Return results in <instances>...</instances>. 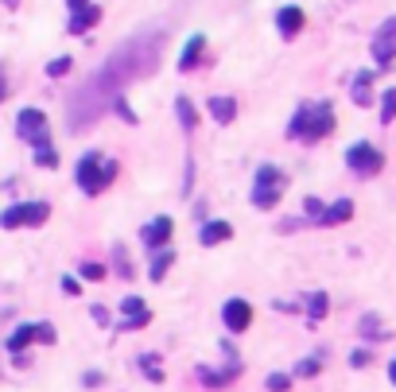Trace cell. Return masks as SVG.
Returning <instances> with one entry per match:
<instances>
[{
	"label": "cell",
	"mask_w": 396,
	"mask_h": 392,
	"mask_svg": "<svg viewBox=\"0 0 396 392\" xmlns=\"http://www.w3.org/2000/svg\"><path fill=\"white\" fill-rule=\"evenodd\" d=\"M206 109H210V116L218 124H229L237 116V102H233V97H210V105H206Z\"/></svg>",
	"instance_id": "obj_16"
},
{
	"label": "cell",
	"mask_w": 396,
	"mask_h": 392,
	"mask_svg": "<svg viewBox=\"0 0 396 392\" xmlns=\"http://www.w3.org/2000/svg\"><path fill=\"white\" fill-rule=\"evenodd\" d=\"M381 121L385 124L396 121V89H385V97H381Z\"/></svg>",
	"instance_id": "obj_25"
},
{
	"label": "cell",
	"mask_w": 396,
	"mask_h": 392,
	"mask_svg": "<svg viewBox=\"0 0 396 392\" xmlns=\"http://www.w3.org/2000/svg\"><path fill=\"white\" fill-rule=\"evenodd\" d=\"M303 20H307V16H303V8H295V4L280 8V12H276V28H280V36H284V39L299 36V31H303Z\"/></svg>",
	"instance_id": "obj_13"
},
{
	"label": "cell",
	"mask_w": 396,
	"mask_h": 392,
	"mask_svg": "<svg viewBox=\"0 0 396 392\" xmlns=\"http://www.w3.org/2000/svg\"><path fill=\"white\" fill-rule=\"evenodd\" d=\"M284 187H287L284 171L264 163L257 171V183H253V206H257V210H272V206L280 202V195H284Z\"/></svg>",
	"instance_id": "obj_5"
},
{
	"label": "cell",
	"mask_w": 396,
	"mask_h": 392,
	"mask_svg": "<svg viewBox=\"0 0 396 392\" xmlns=\"http://www.w3.org/2000/svg\"><path fill=\"white\" fill-rule=\"evenodd\" d=\"M264 385H268L272 392H287V388H292V377H287V373H268Z\"/></svg>",
	"instance_id": "obj_28"
},
{
	"label": "cell",
	"mask_w": 396,
	"mask_h": 392,
	"mask_svg": "<svg viewBox=\"0 0 396 392\" xmlns=\"http://www.w3.org/2000/svg\"><path fill=\"white\" fill-rule=\"evenodd\" d=\"M233 237V229H229V222H206L202 225V245H221V241Z\"/></svg>",
	"instance_id": "obj_19"
},
{
	"label": "cell",
	"mask_w": 396,
	"mask_h": 392,
	"mask_svg": "<svg viewBox=\"0 0 396 392\" xmlns=\"http://www.w3.org/2000/svg\"><path fill=\"white\" fill-rule=\"evenodd\" d=\"M346 163H350L353 175L369 179V175H377V171L385 168V156H381V148H373V144H365V140H358V144L346 148Z\"/></svg>",
	"instance_id": "obj_6"
},
{
	"label": "cell",
	"mask_w": 396,
	"mask_h": 392,
	"mask_svg": "<svg viewBox=\"0 0 396 392\" xmlns=\"http://www.w3.org/2000/svg\"><path fill=\"white\" fill-rule=\"evenodd\" d=\"M323 210H326V206H323V202H319V198H311V195H307V198H303V214H307V218H311V222H323Z\"/></svg>",
	"instance_id": "obj_27"
},
{
	"label": "cell",
	"mask_w": 396,
	"mask_h": 392,
	"mask_svg": "<svg viewBox=\"0 0 396 392\" xmlns=\"http://www.w3.org/2000/svg\"><path fill=\"white\" fill-rule=\"evenodd\" d=\"M140 373H144V377H152V381H163V369H160V357L144 354V357H140Z\"/></svg>",
	"instance_id": "obj_24"
},
{
	"label": "cell",
	"mask_w": 396,
	"mask_h": 392,
	"mask_svg": "<svg viewBox=\"0 0 396 392\" xmlns=\"http://www.w3.org/2000/svg\"><path fill=\"white\" fill-rule=\"evenodd\" d=\"M171 229H175V225H171V218H155L152 225H144V233H140V237H144L148 249H163V245L171 241Z\"/></svg>",
	"instance_id": "obj_14"
},
{
	"label": "cell",
	"mask_w": 396,
	"mask_h": 392,
	"mask_svg": "<svg viewBox=\"0 0 396 392\" xmlns=\"http://www.w3.org/2000/svg\"><path fill=\"white\" fill-rule=\"evenodd\" d=\"M160 51H163V31H140L125 47H117V51L109 55V62H105L101 70L86 82V89L70 102V132H82L105 109H113V102L125 97L128 82L144 78V74H155Z\"/></svg>",
	"instance_id": "obj_1"
},
{
	"label": "cell",
	"mask_w": 396,
	"mask_h": 392,
	"mask_svg": "<svg viewBox=\"0 0 396 392\" xmlns=\"http://www.w3.org/2000/svg\"><path fill=\"white\" fill-rule=\"evenodd\" d=\"M0 102H4V70H0Z\"/></svg>",
	"instance_id": "obj_34"
},
{
	"label": "cell",
	"mask_w": 396,
	"mask_h": 392,
	"mask_svg": "<svg viewBox=\"0 0 396 392\" xmlns=\"http://www.w3.org/2000/svg\"><path fill=\"white\" fill-rule=\"evenodd\" d=\"M319 369H323V361H319V357H303V361L295 365V377H315Z\"/></svg>",
	"instance_id": "obj_26"
},
{
	"label": "cell",
	"mask_w": 396,
	"mask_h": 392,
	"mask_svg": "<svg viewBox=\"0 0 396 392\" xmlns=\"http://www.w3.org/2000/svg\"><path fill=\"white\" fill-rule=\"evenodd\" d=\"M350 97H353V105H361V109L373 102V70H358V74H353Z\"/></svg>",
	"instance_id": "obj_15"
},
{
	"label": "cell",
	"mask_w": 396,
	"mask_h": 392,
	"mask_svg": "<svg viewBox=\"0 0 396 392\" xmlns=\"http://www.w3.org/2000/svg\"><path fill=\"white\" fill-rule=\"evenodd\" d=\"M389 381H392V385H396V361L389 365Z\"/></svg>",
	"instance_id": "obj_33"
},
{
	"label": "cell",
	"mask_w": 396,
	"mask_h": 392,
	"mask_svg": "<svg viewBox=\"0 0 396 392\" xmlns=\"http://www.w3.org/2000/svg\"><path fill=\"white\" fill-rule=\"evenodd\" d=\"M175 113H179V121H183V129H194V124H198L191 97H179V102H175Z\"/></svg>",
	"instance_id": "obj_23"
},
{
	"label": "cell",
	"mask_w": 396,
	"mask_h": 392,
	"mask_svg": "<svg viewBox=\"0 0 396 392\" xmlns=\"http://www.w3.org/2000/svg\"><path fill=\"white\" fill-rule=\"evenodd\" d=\"M66 70H70V58H66V55L55 58V62H47V74H51V78H62Z\"/></svg>",
	"instance_id": "obj_30"
},
{
	"label": "cell",
	"mask_w": 396,
	"mask_h": 392,
	"mask_svg": "<svg viewBox=\"0 0 396 392\" xmlns=\"http://www.w3.org/2000/svg\"><path fill=\"white\" fill-rule=\"evenodd\" d=\"M171 264H175V253H171V249H163V253L152 261V268H148V276H152V280H163V272H167Z\"/></svg>",
	"instance_id": "obj_22"
},
{
	"label": "cell",
	"mask_w": 396,
	"mask_h": 392,
	"mask_svg": "<svg viewBox=\"0 0 396 392\" xmlns=\"http://www.w3.org/2000/svg\"><path fill=\"white\" fill-rule=\"evenodd\" d=\"M51 218V206L47 202H16L0 214V225L4 229H20V225H43Z\"/></svg>",
	"instance_id": "obj_7"
},
{
	"label": "cell",
	"mask_w": 396,
	"mask_h": 392,
	"mask_svg": "<svg viewBox=\"0 0 396 392\" xmlns=\"http://www.w3.org/2000/svg\"><path fill=\"white\" fill-rule=\"evenodd\" d=\"M16 132L35 148L39 168H59V152L51 148V136H47V116L39 109H20V116H16Z\"/></svg>",
	"instance_id": "obj_3"
},
{
	"label": "cell",
	"mask_w": 396,
	"mask_h": 392,
	"mask_svg": "<svg viewBox=\"0 0 396 392\" xmlns=\"http://www.w3.org/2000/svg\"><path fill=\"white\" fill-rule=\"evenodd\" d=\"M117 175H121V163L101 160V152H86L74 179H78V187L86 190V195H97V190H105L113 179H117Z\"/></svg>",
	"instance_id": "obj_4"
},
{
	"label": "cell",
	"mask_w": 396,
	"mask_h": 392,
	"mask_svg": "<svg viewBox=\"0 0 396 392\" xmlns=\"http://www.w3.org/2000/svg\"><path fill=\"white\" fill-rule=\"evenodd\" d=\"M326 307H330L326 291H311V295H307V319H311V322H319V319L326 315Z\"/></svg>",
	"instance_id": "obj_21"
},
{
	"label": "cell",
	"mask_w": 396,
	"mask_h": 392,
	"mask_svg": "<svg viewBox=\"0 0 396 392\" xmlns=\"http://www.w3.org/2000/svg\"><path fill=\"white\" fill-rule=\"evenodd\" d=\"M97 20H101V8L97 4H89V0H70V23H66L70 36H86Z\"/></svg>",
	"instance_id": "obj_11"
},
{
	"label": "cell",
	"mask_w": 396,
	"mask_h": 392,
	"mask_svg": "<svg viewBox=\"0 0 396 392\" xmlns=\"http://www.w3.org/2000/svg\"><path fill=\"white\" fill-rule=\"evenodd\" d=\"M369 361H373V354H369V349H353V354H350V365H353V369H365Z\"/></svg>",
	"instance_id": "obj_31"
},
{
	"label": "cell",
	"mask_w": 396,
	"mask_h": 392,
	"mask_svg": "<svg viewBox=\"0 0 396 392\" xmlns=\"http://www.w3.org/2000/svg\"><path fill=\"white\" fill-rule=\"evenodd\" d=\"M31 342H47V346H55V342H59V334H55L51 322H23V327H16V334L8 338V349L20 357L23 346H31Z\"/></svg>",
	"instance_id": "obj_8"
},
{
	"label": "cell",
	"mask_w": 396,
	"mask_h": 392,
	"mask_svg": "<svg viewBox=\"0 0 396 392\" xmlns=\"http://www.w3.org/2000/svg\"><path fill=\"white\" fill-rule=\"evenodd\" d=\"M358 330H361V338H365V342H385V338H389V330L381 327L377 315H365V319L358 322Z\"/></svg>",
	"instance_id": "obj_20"
},
{
	"label": "cell",
	"mask_w": 396,
	"mask_h": 392,
	"mask_svg": "<svg viewBox=\"0 0 396 392\" xmlns=\"http://www.w3.org/2000/svg\"><path fill=\"white\" fill-rule=\"evenodd\" d=\"M353 218V202L350 198H338L334 206H326L323 210V225H338V222H350Z\"/></svg>",
	"instance_id": "obj_18"
},
{
	"label": "cell",
	"mask_w": 396,
	"mask_h": 392,
	"mask_svg": "<svg viewBox=\"0 0 396 392\" xmlns=\"http://www.w3.org/2000/svg\"><path fill=\"white\" fill-rule=\"evenodd\" d=\"M113 261H117V272L128 280V276H132V261H128V253H125V249H121V245L113 249Z\"/></svg>",
	"instance_id": "obj_29"
},
{
	"label": "cell",
	"mask_w": 396,
	"mask_h": 392,
	"mask_svg": "<svg viewBox=\"0 0 396 392\" xmlns=\"http://www.w3.org/2000/svg\"><path fill=\"white\" fill-rule=\"evenodd\" d=\"M121 311H125V319H121V334H128V330H144L148 322H152V311L144 307V299L140 295H128V299H121Z\"/></svg>",
	"instance_id": "obj_10"
},
{
	"label": "cell",
	"mask_w": 396,
	"mask_h": 392,
	"mask_svg": "<svg viewBox=\"0 0 396 392\" xmlns=\"http://www.w3.org/2000/svg\"><path fill=\"white\" fill-rule=\"evenodd\" d=\"M373 62L377 66H392L396 62V16H389V20L377 28V36H373Z\"/></svg>",
	"instance_id": "obj_9"
},
{
	"label": "cell",
	"mask_w": 396,
	"mask_h": 392,
	"mask_svg": "<svg viewBox=\"0 0 396 392\" xmlns=\"http://www.w3.org/2000/svg\"><path fill=\"white\" fill-rule=\"evenodd\" d=\"M330 132H334V105H330V102H307V105H299L295 116H292V124H287V136L307 140V144L330 136Z\"/></svg>",
	"instance_id": "obj_2"
},
{
	"label": "cell",
	"mask_w": 396,
	"mask_h": 392,
	"mask_svg": "<svg viewBox=\"0 0 396 392\" xmlns=\"http://www.w3.org/2000/svg\"><path fill=\"white\" fill-rule=\"evenodd\" d=\"M221 319H226V327L233 330V334H241V330L253 322V307L245 303V299H229L226 311H221Z\"/></svg>",
	"instance_id": "obj_12"
},
{
	"label": "cell",
	"mask_w": 396,
	"mask_h": 392,
	"mask_svg": "<svg viewBox=\"0 0 396 392\" xmlns=\"http://www.w3.org/2000/svg\"><path fill=\"white\" fill-rule=\"evenodd\" d=\"M82 276H86V280H101L105 268H101V264H82Z\"/></svg>",
	"instance_id": "obj_32"
},
{
	"label": "cell",
	"mask_w": 396,
	"mask_h": 392,
	"mask_svg": "<svg viewBox=\"0 0 396 392\" xmlns=\"http://www.w3.org/2000/svg\"><path fill=\"white\" fill-rule=\"evenodd\" d=\"M202 47H206V39H202V36H191V39H187L183 55H179V70H194L198 58H202Z\"/></svg>",
	"instance_id": "obj_17"
}]
</instances>
